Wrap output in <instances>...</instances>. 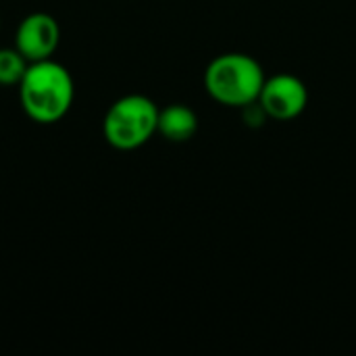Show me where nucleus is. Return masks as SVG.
<instances>
[{"label": "nucleus", "instance_id": "6", "mask_svg": "<svg viewBox=\"0 0 356 356\" xmlns=\"http://www.w3.org/2000/svg\"><path fill=\"white\" fill-rule=\"evenodd\" d=\"M198 129L196 113L186 104H171L159 111V131L169 142H188Z\"/></svg>", "mask_w": 356, "mask_h": 356}, {"label": "nucleus", "instance_id": "1", "mask_svg": "<svg viewBox=\"0 0 356 356\" xmlns=\"http://www.w3.org/2000/svg\"><path fill=\"white\" fill-rule=\"evenodd\" d=\"M73 94L75 88L69 71L50 58L29 63L19 81L21 106L38 123H56L63 119L73 104Z\"/></svg>", "mask_w": 356, "mask_h": 356}, {"label": "nucleus", "instance_id": "4", "mask_svg": "<svg viewBox=\"0 0 356 356\" xmlns=\"http://www.w3.org/2000/svg\"><path fill=\"white\" fill-rule=\"evenodd\" d=\"M259 104L267 113V117L275 121L296 119L309 104V90L296 75L280 73L271 79H265Z\"/></svg>", "mask_w": 356, "mask_h": 356}, {"label": "nucleus", "instance_id": "7", "mask_svg": "<svg viewBox=\"0 0 356 356\" xmlns=\"http://www.w3.org/2000/svg\"><path fill=\"white\" fill-rule=\"evenodd\" d=\"M29 60L17 48H0V86H19Z\"/></svg>", "mask_w": 356, "mask_h": 356}, {"label": "nucleus", "instance_id": "2", "mask_svg": "<svg viewBox=\"0 0 356 356\" xmlns=\"http://www.w3.org/2000/svg\"><path fill=\"white\" fill-rule=\"evenodd\" d=\"M265 83L263 67L242 52H227L211 60L204 71V88L223 106L244 108L259 100Z\"/></svg>", "mask_w": 356, "mask_h": 356}, {"label": "nucleus", "instance_id": "5", "mask_svg": "<svg viewBox=\"0 0 356 356\" xmlns=\"http://www.w3.org/2000/svg\"><path fill=\"white\" fill-rule=\"evenodd\" d=\"M60 40V29L54 17L48 13H33L27 15L17 29V50L29 60H46L54 54Z\"/></svg>", "mask_w": 356, "mask_h": 356}, {"label": "nucleus", "instance_id": "3", "mask_svg": "<svg viewBox=\"0 0 356 356\" xmlns=\"http://www.w3.org/2000/svg\"><path fill=\"white\" fill-rule=\"evenodd\" d=\"M102 131L113 148L136 150L159 131V108L142 94L123 96L108 108Z\"/></svg>", "mask_w": 356, "mask_h": 356}]
</instances>
